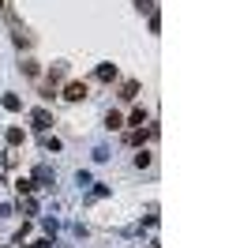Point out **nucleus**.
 Segmentation results:
<instances>
[{
	"mask_svg": "<svg viewBox=\"0 0 225 248\" xmlns=\"http://www.w3.org/2000/svg\"><path fill=\"white\" fill-rule=\"evenodd\" d=\"M135 166H139V170H147V166H150V155H147V151H139V155H135Z\"/></svg>",
	"mask_w": 225,
	"mask_h": 248,
	"instance_id": "nucleus-13",
	"label": "nucleus"
},
{
	"mask_svg": "<svg viewBox=\"0 0 225 248\" xmlns=\"http://www.w3.org/2000/svg\"><path fill=\"white\" fill-rule=\"evenodd\" d=\"M30 117H34V128H38V132H49V124H53V117H49L45 109H34Z\"/></svg>",
	"mask_w": 225,
	"mask_h": 248,
	"instance_id": "nucleus-2",
	"label": "nucleus"
},
{
	"mask_svg": "<svg viewBox=\"0 0 225 248\" xmlns=\"http://www.w3.org/2000/svg\"><path fill=\"white\" fill-rule=\"evenodd\" d=\"M64 98H68V102H83V98H87V83H68V87H64Z\"/></svg>",
	"mask_w": 225,
	"mask_h": 248,
	"instance_id": "nucleus-1",
	"label": "nucleus"
},
{
	"mask_svg": "<svg viewBox=\"0 0 225 248\" xmlns=\"http://www.w3.org/2000/svg\"><path fill=\"white\" fill-rule=\"evenodd\" d=\"M19 211H27V215H34V211H38V203H34V200H30V196H27V200L19 203Z\"/></svg>",
	"mask_w": 225,
	"mask_h": 248,
	"instance_id": "nucleus-14",
	"label": "nucleus"
},
{
	"mask_svg": "<svg viewBox=\"0 0 225 248\" xmlns=\"http://www.w3.org/2000/svg\"><path fill=\"white\" fill-rule=\"evenodd\" d=\"M15 188H19V196H30V192H34V181H30V177H19V181H15Z\"/></svg>",
	"mask_w": 225,
	"mask_h": 248,
	"instance_id": "nucleus-7",
	"label": "nucleus"
},
{
	"mask_svg": "<svg viewBox=\"0 0 225 248\" xmlns=\"http://www.w3.org/2000/svg\"><path fill=\"white\" fill-rule=\"evenodd\" d=\"M105 128H124V117H120V113H109V117H105Z\"/></svg>",
	"mask_w": 225,
	"mask_h": 248,
	"instance_id": "nucleus-10",
	"label": "nucleus"
},
{
	"mask_svg": "<svg viewBox=\"0 0 225 248\" xmlns=\"http://www.w3.org/2000/svg\"><path fill=\"white\" fill-rule=\"evenodd\" d=\"M34 181H38V185H45V188H53V170L38 166V170H34Z\"/></svg>",
	"mask_w": 225,
	"mask_h": 248,
	"instance_id": "nucleus-4",
	"label": "nucleus"
},
{
	"mask_svg": "<svg viewBox=\"0 0 225 248\" xmlns=\"http://www.w3.org/2000/svg\"><path fill=\"white\" fill-rule=\"evenodd\" d=\"M23 140H27V136H23V128H8V143H12V147H19Z\"/></svg>",
	"mask_w": 225,
	"mask_h": 248,
	"instance_id": "nucleus-9",
	"label": "nucleus"
},
{
	"mask_svg": "<svg viewBox=\"0 0 225 248\" xmlns=\"http://www.w3.org/2000/svg\"><path fill=\"white\" fill-rule=\"evenodd\" d=\"M57 79H64V64H53V68H49V83H57Z\"/></svg>",
	"mask_w": 225,
	"mask_h": 248,
	"instance_id": "nucleus-12",
	"label": "nucleus"
},
{
	"mask_svg": "<svg viewBox=\"0 0 225 248\" xmlns=\"http://www.w3.org/2000/svg\"><path fill=\"white\" fill-rule=\"evenodd\" d=\"M98 79H102V83H113V79H117V64H98Z\"/></svg>",
	"mask_w": 225,
	"mask_h": 248,
	"instance_id": "nucleus-3",
	"label": "nucleus"
},
{
	"mask_svg": "<svg viewBox=\"0 0 225 248\" xmlns=\"http://www.w3.org/2000/svg\"><path fill=\"white\" fill-rule=\"evenodd\" d=\"M4 109H8V113H19V109H23V98H19V94H4Z\"/></svg>",
	"mask_w": 225,
	"mask_h": 248,
	"instance_id": "nucleus-5",
	"label": "nucleus"
},
{
	"mask_svg": "<svg viewBox=\"0 0 225 248\" xmlns=\"http://www.w3.org/2000/svg\"><path fill=\"white\" fill-rule=\"evenodd\" d=\"M162 31V19H158V12H150V34Z\"/></svg>",
	"mask_w": 225,
	"mask_h": 248,
	"instance_id": "nucleus-15",
	"label": "nucleus"
},
{
	"mask_svg": "<svg viewBox=\"0 0 225 248\" xmlns=\"http://www.w3.org/2000/svg\"><path fill=\"white\" fill-rule=\"evenodd\" d=\"M135 8H139V12H147V16H150V12H154V0H135Z\"/></svg>",
	"mask_w": 225,
	"mask_h": 248,
	"instance_id": "nucleus-16",
	"label": "nucleus"
},
{
	"mask_svg": "<svg viewBox=\"0 0 225 248\" xmlns=\"http://www.w3.org/2000/svg\"><path fill=\"white\" fill-rule=\"evenodd\" d=\"M135 94H139V83H135V79H128V83L120 87V98H128V102H132Z\"/></svg>",
	"mask_w": 225,
	"mask_h": 248,
	"instance_id": "nucleus-6",
	"label": "nucleus"
},
{
	"mask_svg": "<svg viewBox=\"0 0 225 248\" xmlns=\"http://www.w3.org/2000/svg\"><path fill=\"white\" fill-rule=\"evenodd\" d=\"M42 147L45 151H60V140L57 136H42Z\"/></svg>",
	"mask_w": 225,
	"mask_h": 248,
	"instance_id": "nucleus-11",
	"label": "nucleus"
},
{
	"mask_svg": "<svg viewBox=\"0 0 225 248\" xmlns=\"http://www.w3.org/2000/svg\"><path fill=\"white\" fill-rule=\"evenodd\" d=\"M0 12H4V0H0Z\"/></svg>",
	"mask_w": 225,
	"mask_h": 248,
	"instance_id": "nucleus-17",
	"label": "nucleus"
},
{
	"mask_svg": "<svg viewBox=\"0 0 225 248\" xmlns=\"http://www.w3.org/2000/svg\"><path fill=\"white\" fill-rule=\"evenodd\" d=\"M128 124H135V128H143V124H147V109H132V117H128Z\"/></svg>",
	"mask_w": 225,
	"mask_h": 248,
	"instance_id": "nucleus-8",
	"label": "nucleus"
}]
</instances>
